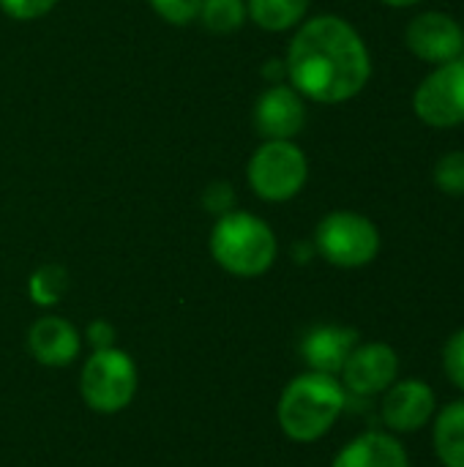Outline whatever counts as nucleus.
<instances>
[{"instance_id":"obj_1","label":"nucleus","mask_w":464,"mask_h":467,"mask_svg":"<svg viewBox=\"0 0 464 467\" xmlns=\"http://www.w3.org/2000/svg\"><path fill=\"white\" fill-rule=\"evenodd\" d=\"M284 68L301 96L320 104H342L366 88L372 57L366 41L347 19L320 14L293 36Z\"/></svg>"},{"instance_id":"obj_2","label":"nucleus","mask_w":464,"mask_h":467,"mask_svg":"<svg viewBox=\"0 0 464 467\" xmlns=\"http://www.w3.org/2000/svg\"><path fill=\"white\" fill-rule=\"evenodd\" d=\"M347 400L339 378L306 369L284 386L276 421L293 443H317L336 427L347 410Z\"/></svg>"},{"instance_id":"obj_3","label":"nucleus","mask_w":464,"mask_h":467,"mask_svg":"<svg viewBox=\"0 0 464 467\" xmlns=\"http://www.w3.org/2000/svg\"><path fill=\"white\" fill-rule=\"evenodd\" d=\"M276 252L279 244L273 230L254 213L230 211L213 224L211 254L232 276L254 279L268 274L276 263Z\"/></svg>"},{"instance_id":"obj_4","label":"nucleus","mask_w":464,"mask_h":467,"mask_svg":"<svg viewBox=\"0 0 464 467\" xmlns=\"http://www.w3.org/2000/svg\"><path fill=\"white\" fill-rule=\"evenodd\" d=\"M137 364L120 348L93 350L79 372L82 402L101 416H115L126 410L137 397Z\"/></svg>"},{"instance_id":"obj_5","label":"nucleus","mask_w":464,"mask_h":467,"mask_svg":"<svg viewBox=\"0 0 464 467\" xmlns=\"http://www.w3.org/2000/svg\"><path fill=\"white\" fill-rule=\"evenodd\" d=\"M383 246L377 224L358 211H331L314 230L317 254L345 271L364 268L377 260Z\"/></svg>"},{"instance_id":"obj_6","label":"nucleus","mask_w":464,"mask_h":467,"mask_svg":"<svg viewBox=\"0 0 464 467\" xmlns=\"http://www.w3.org/2000/svg\"><path fill=\"white\" fill-rule=\"evenodd\" d=\"M309 178V161L293 140H265L249 159V183L265 202L293 200Z\"/></svg>"},{"instance_id":"obj_7","label":"nucleus","mask_w":464,"mask_h":467,"mask_svg":"<svg viewBox=\"0 0 464 467\" xmlns=\"http://www.w3.org/2000/svg\"><path fill=\"white\" fill-rule=\"evenodd\" d=\"M413 109L429 129L464 123V57L435 66L413 93Z\"/></svg>"},{"instance_id":"obj_8","label":"nucleus","mask_w":464,"mask_h":467,"mask_svg":"<svg viewBox=\"0 0 464 467\" xmlns=\"http://www.w3.org/2000/svg\"><path fill=\"white\" fill-rule=\"evenodd\" d=\"M380 397V419L394 435H416L427 430L438 413V394L421 378H399Z\"/></svg>"},{"instance_id":"obj_9","label":"nucleus","mask_w":464,"mask_h":467,"mask_svg":"<svg viewBox=\"0 0 464 467\" xmlns=\"http://www.w3.org/2000/svg\"><path fill=\"white\" fill-rule=\"evenodd\" d=\"M339 380L347 397H380L399 380V353L388 342H358L345 361Z\"/></svg>"},{"instance_id":"obj_10","label":"nucleus","mask_w":464,"mask_h":467,"mask_svg":"<svg viewBox=\"0 0 464 467\" xmlns=\"http://www.w3.org/2000/svg\"><path fill=\"white\" fill-rule=\"evenodd\" d=\"M405 44L418 60L432 66L464 57L462 25L446 11H424L413 16L405 30Z\"/></svg>"},{"instance_id":"obj_11","label":"nucleus","mask_w":464,"mask_h":467,"mask_svg":"<svg viewBox=\"0 0 464 467\" xmlns=\"http://www.w3.org/2000/svg\"><path fill=\"white\" fill-rule=\"evenodd\" d=\"M358 342H361V334L356 328L339 326V323H323L304 334L298 353H301L306 369L339 378L345 361L350 358V353L356 350Z\"/></svg>"},{"instance_id":"obj_12","label":"nucleus","mask_w":464,"mask_h":467,"mask_svg":"<svg viewBox=\"0 0 464 467\" xmlns=\"http://www.w3.org/2000/svg\"><path fill=\"white\" fill-rule=\"evenodd\" d=\"M306 123V104L295 88L273 85L254 104V126L265 140H293Z\"/></svg>"},{"instance_id":"obj_13","label":"nucleus","mask_w":464,"mask_h":467,"mask_svg":"<svg viewBox=\"0 0 464 467\" xmlns=\"http://www.w3.org/2000/svg\"><path fill=\"white\" fill-rule=\"evenodd\" d=\"M27 350L30 356L49 369H63L74 364L82 353V337L79 331L57 315L38 317L27 331Z\"/></svg>"},{"instance_id":"obj_14","label":"nucleus","mask_w":464,"mask_h":467,"mask_svg":"<svg viewBox=\"0 0 464 467\" xmlns=\"http://www.w3.org/2000/svg\"><path fill=\"white\" fill-rule=\"evenodd\" d=\"M331 467H410V454L399 435L383 432V430H369L347 441Z\"/></svg>"},{"instance_id":"obj_15","label":"nucleus","mask_w":464,"mask_h":467,"mask_svg":"<svg viewBox=\"0 0 464 467\" xmlns=\"http://www.w3.org/2000/svg\"><path fill=\"white\" fill-rule=\"evenodd\" d=\"M432 446L443 467H464V397L435 413Z\"/></svg>"},{"instance_id":"obj_16","label":"nucleus","mask_w":464,"mask_h":467,"mask_svg":"<svg viewBox=\"0 0 464 467\" xmlns=\"http://www.w3.org/2000/svg\"><path fill=\"white\" fill-rule=\"evenodd\" d=\"M309 3L312 0H249L246 11L257 27L271 30V33H282V30H290L298 22H304Z\"/></svg>"},{"instance_id":"obj_17","label":"nucleus","mask_w":464,"mask_h":467,"mask_svg":"<svg viewBox=\"0 0 464 467\" xmlns=\"http://www.w3.org/2000/svg\"><path fill=\"white\" fill-rule=\"evenodd\" d=\"M68 290V271L63 265H55V263H46L41 268H36L27 279V293H30V301L36 306H55L63 301Z\"/></svg>"},{"instance_id":"obj_18","label":"nucleus","mask_w":464,"mask_h":467,"mask_svg":"<svg viewBox=\"0 0 464 467\" xmlns=\"http://www.w3.org/2000/svg\"><path fill=\"white\" fill-rule=\"evenodd\" d=\"M246 5L243 0H202L200 19L213 33H232L243 25Z\"/></svg>"},{"instance_id":"obj_19","label":"nucleus","mask_w":464,"mask_h":467,"mask_svg":"<svg viewBox=\"0 0 464 467\" xmlns=\"http://www.w3.org/2000/svg\"><path fill=\"white\" fill-rule=\"evenodd\" d=\"M435 186L449 197H464V150H449L438 159L432 172Z\"/></svg>"},{"instance_id":"obj_20","label":"nucleus","mask_w":464,"mask_h":467,"mask_svg":"<svg viewBox=\"0 0 464 467\" xmlns=\"http://www.w3.org/2000/svg\"><path fill=\"white\" fill-rule=\"evenodd\" d=\"M440 361H443L446 378H449V380L464 394V328L454 331V334L446 339L443 353H440Z\"/></svg>"},{"instance_id":"obj_21","label":"nucleus","mask_w":464,"mask_h":467,"mask_svg":"<svg viewBox=\"0 0 464 467\" xmlns=\"http://www.w3.org/2000/svg\"><path fill=\"white\" fill-rule=\"evenodd\" d=\"M153 11L170 25H189L200 16L202 0H150Z\"/></svg>"},{"instance_id":"obj_22","label":"nucleus","mask_w":464,"mask_h":467,"mask_svg":"<svg viewBox=\"0 0 464 467\" xmlns=\"http://www.w3.org/2000/svg\"><path fill=\"white\" fill-rule=\"evenodd\" d=\"M57 0H0V8L11 16V19H22V22H30V19H38L44 14H49L55 8Z\"/></svg>"},{"instance_id":"obj_23","label":"nucleus","mask_w":464,"mask_h":467,"mask_svg":"<svg viewBox=\"0 0 464 467\" xmlns=\"http://www.w3.org/2000/svg\"><path fill=\"white\" fill-rule=\"evenodd\" d=\"M85 339L93 350H107V348H115V339H118V331L112 323L107 320H93L88 328H85Z\"/></svg>"},{"instance_id":"obj_24","label":"nucleus","mask_w":464,"mask_h":467,"mask_svg":"<svg viewBox=\"0 0 464 467\" xmlns=\"http://www.w3.org/2000/svg\"><path fill=\"white\" fill-rule=\"evenodd\" d=\"M232 200H235V194H232V189H230L227 183H213V186L205 192V197H202L205 208H208L211 213H216V216H224V213H230V208H232Z\"/></svg>"},{"instance_id":"obj_25","label":"nucleus","mask_w":464,"mask_h":467,"mask_svg":"<svg viewBox=\"0 0 464 467\" xmlns=\"http://www.w3.org/2000/svg\"><path fill=\"white\" fill-rule=\"evenodd\" d=\"M386 5H391V8H410V5H416V3H421V0H383Z\"/></svg>"}]
</instances>
